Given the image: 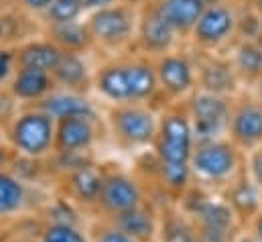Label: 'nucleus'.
I'll list each match as a JSON object with an SVG mask.
<instances>
[{
    "mask_svg": "<svg viewBox=\"0 0 262 242\" xmlns=\"http://www.w3.org/2000/svg\"><path fill=\"white\" fill-rule=\"evenodd\" d=\"M138 16V8L120 2L92 12L85 25L94 39V45H100L104 49H122L136 39Z\"/></svg>",
    "mask_w": 262,
    "mask_h": 242,
    "instance_id": "1",
    "label": "nucleus"
},
{
    "mask_svg": "<svg viewBox=\"0 0 262 242\" xmlns=\"http://www.w3.org/2000/svg\"><path fill=\"white\" fill-rule=\"evenodd\" d=\"M193 128L187 110H169L159 120L157 132V153L161 165L181 167L189 165L193 155Z\"/></svg>",
    "mask_w": 262,
    "mask_h": 242,
    "instance_id": "2",
    "label": "nucleus"
},
{
    "mask_svg": "<svg viewBox=\"0 0 262 242\" xmlns=\"http://www.w3.org/2000/svg\"><path fill=\"white\" fill-rule=\"evenodd\" d=\"M240 14L230 0L209 2L191 31V41L201 53H211L232 41L238 33Z\"/></svg>",
    "mask_w": 262,
    "mask_h": 242,
    "instance_id": "3",
    "label": "nucleus"
},
{
    "mask_svg": "<svg viewBox=\"0 0 262 242\" xmlns=\"http://www.w3.org/2000/svg\"><path fill=\"white\" fill-rule=\"evenodd\" d=\"M234 98L209 94L203 90H195L187 98V114L191 120L193 136L197 143L217 140V136L228 130L230 114H232Z\"/></svg>",
    "mask_w": 262,
    "mask_h": 242,
    "instance_id": "4",
    "label": "nucleus"
},
{
    "mask_svg": "<svg viewBox=\"0 0 262 242\" xmlns=\"http://www.w3.org/2000/svg\"><path fill=\"white\" fill-rule=\"evenodd\" d=\"M10 140L31 159L43 157L55 147V120L39 108L23 112L10 124Z\"/></svg>",
    "mask_w": 262,
    "mask_h": 242,
    "instance_id": "5",
    "label": "nucleus"
},
{
    "mask_svg": "<svg viewBox=\"0 0 262 242\" xmlns=\"http://www.w3.org/2000/svg\"><path fill=\"white\" fill-rule=\"evenodd\" d=\"M161 92L171 100L189 98L197 90L195 61L183 51H171L155 59Z\"/></svg>",
    "mask_w": 262,
    "mask_h": 242,
    "instance_id": "6",
    "label": "nucleus"
},
{
    "mask_svg": "<svg viewBox=\"0 0 262 242\" xmlns=\"http://www.w3.org/2000/svg\"><path fill=\"white\" fill-rule=\"evenodd\" d=\"M110 120L118 138L128 145H148L157 138L159 132V120L155 112L144 104H118L112 110Z\"/></svg>",
    "mask_w": 262,
    "mask_h": 242,
    "instance_id": "7",
    "label": "nucleus"
},
{
    "mask_svg": "<svg viewBox=\"0 0 262 242\" xmlns=\"http://www.w3.org/2000/svg\"><path fill=\"white\" fill-rule=\"evenodd\" d=\"M177 39H179V35L165 21V16L159 12L155 0L140 8L138 29H136V43L146 55L157 59L165 53L175 51Z\"/></svg>",
    "mask_w": 262,
    "mask_h": 242,
    "instance_id": "8",
    "label": "nucleus"
},
{
    "mask_svg": "<svg viewBox=\"0 0 262 242\" xmlns=\"http://www.w3.org/2000/svg\"><path fill=\"white\" fill-rule=\"evenodd\" d=\"M197 71V90L234 98L238 94V75L232 65L230 57H217L213 53L201 55L199 61H195Z\"/></svg>",
    "mask_w": 262,
    "mask_h": 242,
    "instance_id": "9",
    "label": "nucleus"
},
{
    "mask_svg": "<svg viewBox=\"0 0 262 242\" xmlns=\"http://www.w3.org/2000/svg\"><path fill=\"white\" fill-rule=\"evenodd\" d=\"M189 165L203 177L222 179V177H228L234 171L236 151L230 143H224L220 138L217 140H207V143H197Z\"/></svg>",
    "mask_w": 262,
    "mask_h": 242,
    "instance_id": "10",
    "label": "nucleus"
},
{
    "mask_svg": "<svg viewBox=\"0 0 262 242\" xmlns=\"http://www.w3.org/2000/svg\"><path fill=\"white\" fill-rule=\"evenodd\" d=\"M228 130L234 143L242 147H256L262 143V106L252 96L234 100Z\"/></svg>",
    "mask_w": 262,
    "mask_h": 242,
    "instance_id": "11",
    "label": "nucleus"
},
{
    "mask_svg": "<svg viewBox=\"0 0 262 242\" xmlns=\"http://www.w3.org/2000/svg\"><path fill=\"white\" fill-rule=\"evenodd\" d=\"M10 96L14 100L23 102H43L53 90L55 82L49 71L31 69V67H18L8 84Z\"/></svg>",
    "mask_w": 262,
    "mask_h": 242,
    "instance_id": "12",
    "label": "nucleus"
},
{
    "mask_svg": "<svg viewBox=\"0 0 262 242\" xmlns=\"http://www.w3.org/2000/svg\"><path fill=\"white\" fill-rule=\"evenodd\" d=\"M96 138L94 118L71 116L55 122V149L59 153H79Z\"/></svg>",
    "mask_w": 262,
    "mask_h": 242,
    "instance_id": "13",
    "label": "nucleus"
},
{
    "mask_svg": "<svg viewBox=\"0 0 262 242\" xmlns=\"http://www.w3.org/2000/svg\"><path fill=\"white\" fill-rule=\"evenodd\" d=\"M124 67H126V77H128L130 102H134V104L150 102L161 92L155 59L134 57L128 63H124Z\"/></svg>",
    "mask_w": 262,
    "mask_h": 242,
    "instance_id": "14",
    "label": "nucleus"
},
{
    "mask_svg": "<svg viewBox=\"0 0 262 242\" xmlns=\"http://www.w3.org/2000/svg\"><path fill=\"white\" fill-rule=\"evenodd\" d=\"M155 4L179 37L191 35L201 12L207 6L205 0H155Z\"/></svg>",
    "mask_w": 262,
    "mask_h": 242,
    "instance_id": "15",
    "label": "nucleus"
},
{
    "mask_svg": "<svg viewBox=\"0 0 262 242\" xmlns=\"http://www.w3.org/2000/svg\"><path fill=\"white\" fill-rule=\"evenodd\" d=\"M108 212L112 214H122V212H128L138 208V201H140V189L138 185L124 177V175H112L108 179H104L102 185V193H100V199H98Z\"/></svg>",
    "mask_w": 262,
    "mask_h": 242,
    "instance_id": "16",
    "label": "nucleus"
},
{
    "mask_svg": "<svg viewBox=\"0 0 262 242\" xmlns=\"http://www.w3.org/2000/svg\"><path fill=\"white\" fill-rule=\"evenodd\" d=\"M39 110H43L55 122L71 118V116H90V118L96 116L92 102L83 94L67 92V90H59V92L53 90L43 102H39Z\"/></svg>",
    "mask_w": 262,
    "mask_h": 242,
    "instance_id": "17",
    "label": "nucleus"
},
{
    "mask_svg": "<svg viewBox=\"0 0 262 242\" xmlns=\"http://www.w3.org/2000/svg\"><path fill=\"white\" fill-rule=\"evenodd\" d=\"M63 51L51 39H33L25 41L16 49V63L18 67H31L41 71H53L59 63Z\"/></svg>",
    "mask_w": 262,
    "mask_h": 242,
    "instance_id": "18",
    "label": "nucleus"
},
{
    "mask_svg": "<svg viewBox=\"0 0 262 242\" xmlns=\"http://www.w3.org/2000/svg\"><path fill=\"white\" fill-rule=\"evenodd\" d=\"M94 86L96 90L112 104H126L130 102V92H128V77H126V67L124 63H106L102 65L96 75H94Z\"/></svg>",
    "mask_w": 262,
    "mask_h": 242,
    "instance_id": "19",
    "label": "nucleus"
},
{
    "mask_svg": "<svg viewBox=\"0 0 262 242\" xmlns=\"http://www.w3.org/2000/svg\"><path fill=\"white\" fill-rule=\"evenodd\" d=\"M51 75H53L55 86L63 88L67 92L83 94L92 84L88 63L77 53H63L59 63L55 65V69L51 71Z\"/></svg>",
    "mask_w": 262,
    "mask_h": 242,
    "instance_id": "20",
    "label": "nucleus"
},
{
    "mask_svg": "<svg viewBox=\"0 0 262 242\" xmlns=\"http://www.w3.org/2000/svg\"><path fill=\"white\" fill-rule=\"evenodd\" d=\"M232 65L240 82L256 84L262 79V41L258 39H242L232 53Z\"/></svg>",
    "mask_w": 262,
    "mask_h": 242,
    "instance_id": "21",
    "label": "nucleus"
},
{
    "mask_svg": "<svg viewBox=\"0 0 262 242\" xmlns=\"http://www.w3.org/2000/svg\"><path fill=\"white\" fill-rule=\"evenodd\" d=\"M47 37L63 51V53H77L81 55L94 45V39L90 35V29L81 21H73L66 25H53L47 27Z\"/></svg>",
    "mask_w": 262,
    "mask_h": 242,
    "instance_id": "22",
    "label": "nucleus"
},
{
    "mask_svg": "<svg viewBox=\"0 0 262 242\" xmlns=\"http://www.w3.org/2000/svg\"><path fill=\"white\" fill-rule=\"evenodd\" d=\"M69 183H71L73 193L81 201H98L100 199V193H102L104 179H102V175L94 167L81 165V167L73 169V173L69 177Z\"/></svg>",
    "mask_w": 262,
    "mask_h": 242,
    "instance_id": "23",
    "label": "nucleus"
},
{
    "mask_svg": "<svg viewBox=\"0 0 262 242\" xmlns=\"http://www.w3.org/2000/svg\"><path fill=\"white\" fill-rule=\"evenodd\" d=\"M83 12L85 10H83L81 0H53V4L47 8V12L41 18L45 21L47 27H53V25H66V23L79 21Z\"/></svg>",
    "mask_w": 262,
    "mask_h": 242,
    "instance_id": "24",
    "label": "nucleus"
},
{
    "mask_svg": "<svg viewBox=\"0 0 262 242\" xmlns=\"http://www.w3.org/2000/svg\"><path fill=\"white\" fill-rule=\"evenodd\" d=\"M25 199L23 183L8 173H0V214L16 210Z\"/></svg>",
    "mask_w": 262,
    "mask_h": 242,
    "instance_id": "25",
    "label": "nucleus"
},
{
    "mask_svg": "<svg viewBox=\"0 0 262 242\" xmlns=\"http://www.w3.org/2000/svg\"><path fill=\"white\" fill-rule=\"evenodd\" d=\"M118 226H120V232H124L128 236H148L150 228H152L150 218L144 212H140L138 208L118 214Z\"/></svg>",
    "mask_w": 262,
    "mask_h": 242,
    "instance_id": "26",
    "label": "nucleus"
},
{
    "mask_svg": "<svg viewBox=\"0 0 262 242\" xmlns=\"http://www.w3.org/2000/svg\"><path fill=\"white\" fill-rule=\"evenodd\" d=\"M25 18L20 12L14 10H4L0 12V47H8L14 41H20L25 31H23Z\"/></svg>",
    "mask_w": 262,
    "mask_h": 242,
    "instance_id": "27",
    "label": "nucleus"
},
{
    "mask_svg": "<svg viewBox=\"0 0 262 242\" xmlns=\"http://www.w3.org/2000/svg\"><path fill=\"white\" fill-rule=\"evenodd\" d=\"M43 242H85V238L69 224H53L45 230Z\"/></svg>",
    "mask_w": 262,
    "mask_h": 242,
    "instance_id": "28",
    "label": "nucleus"
},
{
    "mask_svg": "<svg viewBox=\"0 0 262 242\" xmlns=\"http://www.w3.org/2000/svg\"><path fill=\"white\" fill-rule=\"evenodd\" d=\"M203 218L207 222L209 232H222L228 226V222H230L228 210L224 206H213V204H209V206L203 208Z\"/></svg>",
    "mask_w": 262,
    "mask_h": 242,
    "instance_id": "29",
    "label": "nucleus"
},
{
    "mask_svg": "<svg viewBox=\"0 0 262 242\" xmlns=\"http://www.w3.org/2000/svg\"><path fill=\"white\" fill-rule=\"evenodd\" d=\"M18 63H16V49L10 47H0V84L12 79V75L16 73Z\"/></svg>",
    "mask_w": 262,
    "mask_h": 242,
    "instance_id": "30",
    "label": "nucleus"
},
{
    "mask_svg": "<svg viewBox=\"0 0 262 242\" xmlns=\"http://www.w3.org/2000/svg\"><path fill=\"white\" fill-rule=\"evenodd\" d=\"M161 173H163V179L169 183L171 187H179L187 182V175H189V165H181V167H167V165H161Z\"/></svg>",
    "mask_w": 262,
    "mask_h": 242,
    "instance_id": "31",
    "label": "nucleus"
},
{
    "mask_svg": "<svg viewBox=\"0 0 262 242\" xmlns=\"http://www.w3.org/2000/svg\"><path fill=\"white\" fill-rule=\"evenodd\" d=\"M234 201H236L240 208L252 210V208H256V204H258V195H256L254 187H250V185H242V187L234 193Z\"/></svg>",
    "mask_w": 262,
    "mask_h": 242,
    "instance_id": "32",
    "label": "nucleus"
},
{
    "mask_svg": "<svg viewBox=\"0 0 262 242\" xmlns=\"http://www.w3.org/2000/svg\"><path fill=\"white\" fill-rule=\"evenodd\" d=\"M14 4L25 10V12H31V14H45L47 8L53 4V0H14Z\"/></svg>",
    "mask_w": 262,
    "mask_h": 242,
    "instance_id": "33",
    "label": "nucleus"
},
{
    "mask_svg": "<svg viewBox=\"0 0 262 242\" xmlns=\"http://www.w3.org/2000/svg\"><path fill=\"white\" fill-rule=\"evenodd\" d=\"M167 240L169 242H191V236L187 232V228L179 222L171 224L169 226V232H167Z\"/></svg>",
    "mask_w": 262,
    "mask_h": 242,
    "instance_id": "34",
    "label": "nucleus"
},
{
    "mask_svg": "<svg viewBox=\"0 0 262 242\" xmlns=\"http://www.w3.org/2000/svg\"><path fill=\"white\" fill-rule=\"evenodd\" d=\"M122 0H81L83 4V10L85 12H96V10H102V8H108V6H114V4H120Z\"/></svg>",
    "mask_w": 262,
    "mask_h": 242,
    "instance_id": "35",
    "label": "nucleus"
},
{
    "mask_svg": "<svg viewBox=\"0 0 262 242\" xmlns=\"http://www.w3.org/2000/svg\"><path fill=\"white\" fill-rule=\"evenodd\" d=\"M102 242H134V240H132V236L120 232V230H112V232H106L102 236Z\"/></svg>",
    "mask_w": 262,
    "mask_h": 242,
    "instance_id": "36",
    "label": "nucleus"
},
{
    "mask_svg": "<svg viewBox=\"0 0 262 242\" xmlns=\"http://www.w3.org/2000/svg\"><path fill=\"white\" fill-rule=\"evenodd\" d=\"M252 173H254L256 182L262 185V151H258L254 155V159H252Z\"/></svg>",
    "mask_w": 262,
    "mask_h": 242,
    "instance_id": "37",
    "label": "nucleus"
},
{
    "mask_svg": "<svg viewBox=\"0 0 262 242\" xmlns=\"http://www.w3.org/2000/svg\"><path fill=\"white\" fill-rule=\"evenodd\" d=\"M246 4H248V8H252L256 14L262 16V0H246Z\"/></svg>",
    "mask_w": 262,
    "mask_h": 242,
    "instance_id": "38",
    "label": "nucleus"
},
{
    "mask_svg": "<svg viewBox=\"0 0 262 242\" xmlns=\"http://www.w3.org/2000/svg\"><path fill=\"white\" fill-rule=\"evenodd\" d=\"M252 98H254V100L262 106V79L254 84V94H252Z\"/></svg>",
    "mask_w": 262,
    "mask_h": 242,
    "instance_id": "39",
    "label": "nucleus"
},
{
    "mask_svg": "<svg viewBox=\"0 0 262 242\" xmlns=\"http://www.w3.org/2000/svg\"><path fill=\"white\" fill-rule=\"evenodd\" d=\"M14 4V0H0V12L4 10H10V6Z\"/></svg>",
    "mask_w": 262,
    "mask_h": 242,
    "instance_id": "40",
    "label": "nucleus"
},
{
    "mask_svg": "<svg viewBox=\"0 0 262 242\" xmlns=\"http://www.w3.org/2000/svg\"><path fill=\"white\" fill-rule=\"evenodd\" d=\"M4 161H6V153H4V149L0 147V167L4 165Z\"/></svg>",
    "mask_w": 262,
    "mask_h": 242,
    "instance_id": "41",
    "label": "nucleus"
},
{
    "mask_svg": "<svg viewBox=\"0 0 262 242\" xmlns=\"http://www.w3.org/2000/svg\"><path fill=\"white\" fill-rule=\"evenodd\" d=\"M256 230H258V234L262 236V218L258 220V224H256Z\"/></svg>",
    "mask_w": 262,
    "mask_h": 242,
    "instance_id": "42",
    "label": "nucleus"
},
{
    "mask_svg": "<svg viewBox=\"0 0 262 242\" xmlns=\"http://www.w3.org/2000/svg\"><path fill=\"white\" fill-rule=\"evenodd\" d=\"M205 2H207V4H209V2H220V0H205Z\"/></svg>",
    "mask_w": 262,
    "mask_h": 242,
    "instance_id": "43",
    "label": "nucleus"
},
{
    "mask_svg": "<svg viewBox=\"0 0 262 242\" xmlns=\"http://www.w3.org/2000/svg\"><path fill=\"white\" fill-rule=\"evenodd\" d=\"M20 242H27V240H20Z\"/></svg>",
    "mask_w": 262,
    "mask_h": 242,
    "instance_id": "44",
    "label": "nucleus"
}]
</instances>
